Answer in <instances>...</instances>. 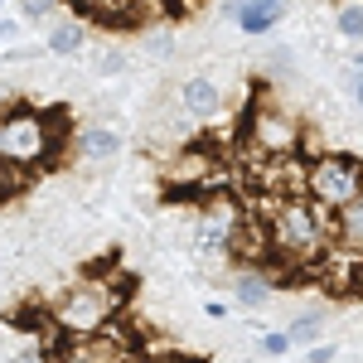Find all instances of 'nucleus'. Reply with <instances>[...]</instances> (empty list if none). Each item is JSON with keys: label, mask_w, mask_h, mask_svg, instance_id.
Segmentation results:
<instances>
[{"label": "nucleus", "mask_w": 363, "mask_h": 363, "mask_svg": "<svg viewBox=\"0 0 363 363\" xmlns=\"http://www.w3.org/2000/svg\"><path fill=\"white\" fill-rule=\"evenodd\" d=\"M44 49L58 54V58H78L87 49V29L78 25V20H63V25L49 29V44H44Z\"/></svg>", "instance_id": "9b49d317"}, {"label": "nucleus", "mask_w": 363, "mask_h": 363, "mask_svg": "<svg viewBox=\"0 0 363 363\" xmlns=\"http://www.w3.org/2000/svg\"><path fill=\"white\" fill-rule=\"evenodd\" d=\"M301 136H306V126L291 112H281V107H257L247 116V140L262 155H296L301 150Z\"/></svg>", "instance_id": "39448f33"}, {"label": "nucleus", "mask_w": 363, "mask_h": 363, "mask_svg": "<svg viewBox=\"0 0 363 363\" xmlns=\"http://www.w3.org/2000/svg\"><path fill=\"white\" fill-rule=\"evenodd\" d=\"M306 359H310V363H330V359H339V349H335V344H320V339H315V344L306 349Z\"/></svg>", "instance_id": "dca6fc26"}, {"label": "nucleus", "mask_w": 363, "mask_h": 363, "mask_svg": "<svg viewBox=\"0 0 363 363\" xmlns=\"http://www.w3.org/2000/svg\"><path fill=\"white\" fill-rule=\"evenodd\" d=\"M194 247L203 252V257H223V252H228V223L203 218V223L194 228Z\"/></svg>", "instance_id": "f8f14e48"}, {"label": "nucleus", "mask_w": 363, "mask_h": 363, "mask_svg": "<svg viewBox=\"0 0 363 363\" xmlns=\"http://www.w3.org/2000/svg\"><path fill=\"white\" fill-rule=\"evenodd\" d=\"M5 39H15V25H10V20H0V44H5Z\"/></svg>", "instance_id": "aec40b11"}, {"label": "nucleus", "mask_w": 363, "mask_h": 363, "mask_svg": "<svg viewBox=\"0 0 363 363\" xmlns=\"http://www.w3.org/2000/svg\"><path fill=\"white\" fill-rule=\"evenodd\" d=\"M354 102H359V112H363V73L354 78Z\"/></svg>", "instance_id": "6ab92c4d"}, {"label": "nucleus", "mask_w": 363, "mask_h": 363, "mask_svg": "<svg viewBox=\"0 0 363 363\" xmlns=\"http://www.w3.org/2000/svg\"><path fill=\"white\" fill-rule=\"evenodd\" d=\"M281 15H286V0H242V5L233 10V20H238L242 34H267V29H277Z\"/></svg>", "instance_id": "6e6552de"}, {"label": "nucleus", "mask_w": 363, "mask_h": 363, "mask_svg": "<svg viewBox=\"0 0 363 363\" xmlns=\"http://www.w3.org/2000/svg\"><path fill=\"white\" fill-rule=\"evenodd\" d=\"M359 68H363V49H359Z\"/></svg>", "instance_id": "412c9836"}, {"label": "nucleus", "mask_w": 363, "mask_h": 363, "mask_svg": "<svg viewBox=\"0 0 363 363\" xmlns=\"http://www.w3.org/2000/svg\"><path fill=\"white\" fill-rule=\"evenodd\" d=\"M49 126L29 107H5L0 112V160H39L44 155Z\"/></svg>", "instance_id": "20e7f679"}, {"label": "nucleus", "mask_w": 363, "mask_h": 363, "mask_svg": "<svg viewBox=\"0 0 363 363\" xmlns=\"http://www.w3.org/2000/svg\"><path fill=\"white\" fill-rule=\"evenodd\" d=\"M320 330H325V320H320L315 310H306V315H296V320H291V330H286V335H291V344H315Z\"/></svg>", "instance_id": "4468645a"}, {"label": "nucleus", "mask_w": 363, "mask_h": 363, "mask_svg": "<svg viewBox=\"0 0 363 363\" xmlns=\"http://www.w3.org/2000/svg\"><path fill=\"white\" fill-rule=\"evenodd\" d=\"M262 228H267L272 257L281 262H320L330 252V218L310 194L272 199L262 213Z\"/></svg>", "instance_id": "f257e3e1"}, {"label": "nucleus", "mask_w": 363, "mask_h": 363, "mask_svg": "<svg viewBox=\"0 0 363 363\" xmlns=\"http://www.w3.org/2000/svg\"><path fill=\"white\" fill-rule=\"evenodd\" d=\"M335 25H339V34H344V39L363 44V0H339Z\"/></svg>", "instance_id": "ddd939ff"}, {"label": "nucleus", "mask_w": 363, "mask_h": 363, "mask_svg": "<svg viewBox=\"0 0 363 363\" xmlns=\"http://www.w3.org/2000/svg\"><path fill=\"white\" fill-rule=\"evenodd\" d=\"M112 310H116V301L107 296V286L102 281H83L54 306V325L63 335H87V330L112 325Z\"/></svg>", "instance_id": "7ed1b4c3"}, {"label": "nucleus", "mask_w": 363, "mask_h": 363, "mask_svg": "<svg viewBox=\"0 0 363 363\" xmlns=\"http://www.w3.org/2000/svg\"><path fill=\"white\" fill-rule=\"evenodd\" d=\"M0 10H5V0H0Z\"/></svg>", "instance_id": "4be33fe9"}, {"label": "nucleus", "mask_w": 363, "mask_h": 363, "mask_svg": "<svg viewBox=\"0 0 363 363\" xmlns=\"http://www.w3.org/2000/svg\"><path fill=\"white\" fill-rule=\"evenodd\" d=\"M359 189H363V160H354V155H320V160L306 165V194L325 213H335L339 203H349Z\"/></svg>", "instance_id": "f03ea898"}, {"label": "nucleus", "mask_w": 363, "mask_h": 363, "mask_svg": "<svg viewBox=\"0 0 363 363\" xmlns=\"http://www.w3.org/2000/svg\"><path fill=\"white\" fill-rule=\"evenodd\" d=\"M126 68V58L121 54H102V73H121Z\"/></svg>", "instance_id": "a211bd4d"}, {"label": "nucleus", "mask_w": 363, "mask_h": 363, "mask_svg": "<svg viewBox=\"0 0 363 363\" xmlns=\"http://www.w3.org/2000/svg\"><path fill=\"white\" fill-rule=\"evenodd\" d=\"M54 0H25V20H49Z\"/></svg>", "instance_id": "f3484780"}, {"label": "nucleus", "mask_w": 363, "mask_h": 363, "mask_svg": "<svg viewBox=\"0 0 363 363\" xmlns=\"http://www.w3.org/2000/svg\"><path fill=\"white\" fill-rule=\"evenodd\" d=\"M233 296H238V306H242V310H267V306H272V296H277V286L262 277V272H242V277L233 281Z\"/></svg>", "instance_id": "9d476101"}, {"label": "nucleus", "mask_w": 363, "mask_h": 363, "mask_svg": "<svg viewBox=\"0 0 363 363\" xmlns=\"http://www.w3.org/2000/svg\"><path fill=\"white\" fill-rule=\"evenodd\" d=\"M330 242H335V247H349V252H363V189L349 199V203H339V208H335Z\"/></svg>", "instance_id": "423d86ee"}, {"label": "nucleus", "mask_w": 363, "mask_h": 363, "mask_svg": "<svg viewBox=\"0 0 363 363\" xmlns=\"http://www.w3.org/2000/svg\"><path fill=\"white\" fill-rule=\"evenodd\" d=\"M262 354H272V359H286V354H291V335H286V330H272V335H262Z\"/></svg>", "instance_id": "2eb2a0df"}, {"label": "nucleus", "mask_w": 363, "mask_h": 363, "mask_svg": "<svg viewBox=\"0 0 363 363\" xmlns=\"http://www.w3.org/2000/svg\"><path fill=\"white\" fill-rule=\"evenodd\" d=\"M78 155H83L87 165H112L116 155H121V136H116L112 126H83L78 131Z\"/></svg>", "instance_id": "1a4fd4ad"}, {"label": "nucleus", "mask_w": 363, "mask_h": 363, "mask_svg": "<svg viewBox=\"0 0 363 363\" xmlns=\"http://www.w3.org/2000/svg\"><path fill=\"white\" fill-rule=\"evenodd\" d=\"M179 102H184V112H189V116L208 121V116L223 112V87L213 83V78H189V83L179 87Z\"/></svg>", "instance_id": "0eeeda50"}]
</instances>
